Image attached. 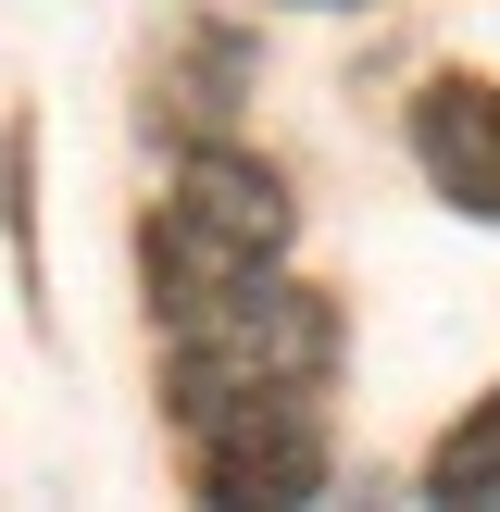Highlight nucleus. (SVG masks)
I'll return each mask as SVG.
<instances>
[{"label":"nucleus","mask_w":500,"mask_h":512,"mask_svg":"<svg viewBox=\"0 0 500 512\" xmlns=\"http://www.w3.org/2000/svg\"><path fill=\"white\" fill-rule=\"evenodd\" d=\"M288 238H300V213H288V188H275V163H250V150L200 138L188 163H175V200L150 213V238H138V263H150V313L188 325V313H213V300H238L250 275L288 263Z\"/></svg>","instance_id":"1"},{"label":"nucleus","mask_w":500,"mask_h":512,"mask_svg":"<svg viewBox=\"0 0 500 512\" xmlns=\"http://www.w3.org/2000/svg\"><path fill=\"white\" fill-rule=\"evenodd\" d=\"M325 375H338V313H325V288H288V275H250L238 300L163 325L175 425L225 413V400H263V388H325Z\"/></svg>","instance_id":"2"},{"label":"nucleus","mask_w":500,"mask_h":512,"mask_svg":"<svg viewBox=\"0 0 500 512\" xmlns=\"http://www.w3.org/2000/svg\"><path fill=\"white\" fill-rule=\"evenodd\" d=\"M188 475H200V500H325V413H313V388H263V400L200 413L188 425Z\"/></svg>","instance_id":"3"},{"label":"nucleus","mask_w":500,"mask_h":512,"mask_svg":"<svg viewBox=\"0 0 500 512\" xmlns=\"http://www.w3.org/2000/svg\"><path fill=\"white\" fill-rule=\"evenodd\" d=\"M413 163L450 213L500 225V88L488 75H425L413 88Z\"/></svg>","instance_id":"4"},{"label":"nucleus","mask_w":500,"mask_h":512,"mask_svg":"<svg viewBox=\"0 0 500 512\" xmlns=\"http://www.w3.org/2000/svg\"><path fill=\"white\" fill-rule=\"evenodd\" d=\"M425 488H438V500H475V512H500V388H488V400H475V413L438 438Z\"/></svg>","instance_id":"5"},{"label":"nucleus","mask_w":500,"mask_h":512,"mask_svg":"<svg viewBox=\"0 0 500 512\" xmlns=\"http://www.w3.org/2000/svg\"><path fill=\"white\" fill-rule=\"evenodd\" d=\"M313 13H338V0H313Z\"/></svg>","instance_id":"6"}]
</instances>
